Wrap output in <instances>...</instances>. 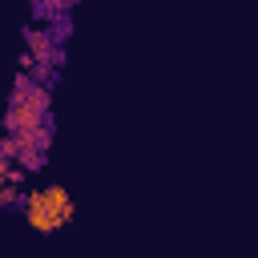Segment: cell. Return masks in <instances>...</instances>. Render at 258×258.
<instances>
[{
	"mask_svg": "<svg viewBox=\"0 0 258 258\" xmlns=\"http://www.w3.org/2000/svg\"><path fill=\"white\" fill-rule=\"evenodd\" d=\"M24 40H28V48H32L40 60H48V56H52V36H44V32H32V28H28V36H24Z\"/></svg>",
	"mask_w": 258,
	"mask_h": 258,
	"instance_id": "7a4b0ae2",
	"label": "cell"
},
{
	"mask_svg": "<svg viewBox=\"0 0 258 258\" xmlns=\"http://www.w3.org/2000/svg\"><path fill=\"white\" fill-rule=\"evenodd\" d=\"M24 214H28V222H32L40 234H52L56 226H64V218L56 214V206H52L48 189H32V194L24 198Z\"/></svg>",
	"mask_w": 258,
	"mask_h": 258,
	"instance_id": "6da1fadb",
	"label": "cell"
}]
</instances>
